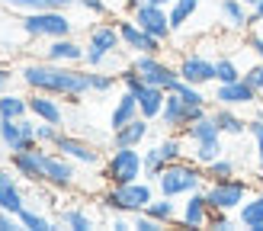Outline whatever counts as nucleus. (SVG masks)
<instances>
[{
	"instance_id": "nucleus-19",
	"label": "nucleus",
	"mask_w": 263,
	"mask_h": 231,
	"mask_svg": "<svg viewBox=\"0 0 263 231\" xmlns=\"http://www.w3.org/2000/svg\"><path fill=\"white\" fill-rule=\"evenodd\" d=\"M42 58L55 64H84V42H77L74 35L48 38V45L42 48Z\"/></svg>"
},
{
	"instance_id": "nucleus-7",
	"label": "nucleus",
	"mask_w": 263,
	"mask_h": 231,
	"mask_svg": "<svg viewBox=\"0 0 263 231\" xmlns=\"http://www.w3.org/2000/svg\"><path fill=\"white\" fill-rule=\"evenodd\" d=\"M205 199L212 209H225V212H238L241 209V202L251 196V189L254 183L247 177H228V180H212V183H205Z\"/></svg>"
},
{
	"instance_id": "nucleus-10",
	"label": "nucleus",
	"mask_w": 263,
	"mask_h": 231,
	"mask_svg": "<svg viewBox=\"0 0 263 231\" xmlns=\"http://www.w3.org/2000/svg\"><path fill=\"white\" fill-rule=\"evenodd\" d=\"M116 29H119L122 48H128L132 55H161V51H164L161 38H154L151 32H144L132 16H119V20H116Z\"/></svg>"
},
{
	"instance_id": "nucleus-9",
	"label": "nucleus",
	"mask_w": 263,
	"mask_h": 231,
	"mask_svg": "<svg viewBox=\"0 0 263 231\" xmlns=\"http://www.w3.org/2000/svg\"><path fill=\"white\" fill-rule=\"evenodd\" d=\"M205 112H209V106H190V103H183L177 93L167 90V103H164V112H161V119H157V125H161L164 132H180L183 135L186 125L202 119Z\"/></svg>"
},
{
	"instance_id": "nucleus-25",
	"label": "nucleus",
	"mask_w": 263,
	"mask_h": 231,
	"mask_svg": "<svg viewBox=\"0 0 263 231\" xmlns=\"http://www.w3.org/2000/svg\"><path fill=\"white\" fill-rule=\"evenodd\" d=\"M212 119H215L218 132L225 135V138H241V135H247V119L234 106H215L212 109Z\"/></svg>"
},
{
	"instance_id": "nucleus-1",
	"label": "nucleus",
	"mask_w": 263,
	"mask_h": 231,
	"mask_svg": "<svg viewBox=\"0 0 263 231\" xmlns=\"http://www.w3.org/2000/svg\"><path fill=\"white\" fill-rule=\"evenodd\" d=\"M16 81L29 93H51L71 103V106H77L90 93V68H84V64H55L45 58L26 61L20 64Z\"/></svg>"
},
{
	"instance_id": "nucleus-45",
	"label": "nucleus",
	"mask_w": 263,
	"mask_h": 231,
	"mask_svg": "<svg viewBox=\"0 0 263 231\" xmlns=\"http://www.w3.org/2000/svg\"><path fill=\"white\" fill-rule=\"evenodd\" d=\"M77 7L87 10V13H93V16H109L106 0H77Z\"/></svg>"
},
{
	"instance_id": "nucleus-15",
	"label": "nucleus",
	"mask_w": 263,
	"mask_h": 231,
	"mask_svg": "<svg viewBox=\"0 0 263 231\" xmlns=\"http://www.w3.org/2000/svg\"><path fill=\"white\" fill-rule=\"evenodd\" d=\"M45 154H48L45 145H32V148L13 151V154H10V167L20 174V180H26V183H32V186H39V183H42Z\"/></svg>"
},
{
	"instance_id": "nucleus-11",
	"label": "nucleus",
	"mask_w": 263,
	"mask_h": 231,
	"mask_svg": "<svg viewBox=\"0 0 263 231\" xmlns=\"http://www.w3.org/2000/svg\"><path fill=\"white\" fill-rule=\"evenodd\" d=\"M132 68H135V71L141 74V81L151 84V87H164V90H170V87L180 81L177 64L164 61L161 55H135V58H132Z\"/></svg>"
},
{
	"instance_id": "nucleus-8",
	"label": "nucleus",
	"mask_w": 263,
	"mask_h": 231,
	"mask_svg": "<svg viewBox=\"0 0 263 231\" xmlns=\"http://www.w3.org/2000/svg\"><path fill=\"white\" fill-rule=\"evenodd\" d=\"M77 167H81V164H74L71 158H64L61 151L48 148V154H45V167H42V183H48L51 189H58V192H71V189L81 186Z\"/></svg>"
},
{
	"instance_id": "nucleus-43",
	"label": "nucleus",
	"mask_w": 263,
	"mask_h": 231,
	"mask_svg": "<svg viewBox=\"0 0 263 231\" xmlns=\"http://www.w3.org/2000/svg\"><path fill=\"white\" fill-rule=\"evenodd\" d=\"M205 228L231 231V228H234V218H231V212H225V209H212V212H209V225H205Z\"/></svg>"
},
{
	"instance_id": "nucleus-3",
	"label": "nucleus",
	"mask_w": 263,
	"mask_h": 231,
	"mask_svg": "<svg viewBox=\"0 0 263 231\" xmlns=\"http://www.w3.org/2000/svg\"><path fill=\"white\" fill-rule=\"evenodd\" d=\"M154 186L161 196H170V199H183L186 192L193 189H202L205 186V167L196 164L193 158H183V161H174L167 164L161 174H157Z\"/></svg>"
},
{
	"instance_id": "nucleus-23",
	"label": "nucleus",
	"mask_w": 263,
	"mask_h": 231,
	"mask_svg": "<svg viewBox=\"0 0 263 231\" xmlns=\"http://www.w3.org/2000/svg\"><path fill=\"white\" fill-rule=\"evenodd\" d=\"M218 13H221V23L234 32H247L254 29V16H251V7L244 0H218Z\"/></svg>"
},
{
	"instance_id": "nucleus-37",
	"label": "nucleus",
	"mask_w": 263,
	"mask_h": 231,
	"mask_svg": "<svg viewBox=\"0 0 263 231\" xmlns=\"http://www.w3.org/2000/svg\"><path fill=\"white\" fill-rule=\"evenodd\" d=\"M244 71L238 68V61L228 58V55H221L215 58V84H231V81H241Z\"/></svg>"
},
{
	"instance_id": "nucleus-38",
	"label": "nucleus",
	"mask_w": 263,
	"mask_h": 231,
	"mask_svg": "<svg viewBox=\"0 0 263 231\" xmlns=\"http://www.w3.org/2000/svg\"><path fill=\"white\" fill-rule=\"evenodd\" d=\"M141 158H144V177H148V180H157V174H161L164 167H167L164 158H161V151H157V141L141 151Z\"/></svg>"
},
{
	"instance_id": "nucleus-4",
	"label": "nucleus",
	"mask_w": 263,
	"mask_h": 231,
	"mask_svg": "<svg viewBox=\"0 0 263 231\" xmlns=\"http://www.w3.org/2000/svg\"><path fill=\"white\" fill-rule=\"evenodd\" d=\"M20 29L26 38L35 42H48V38H61V35H74V20L68 16V10H35V13H23Z\"/></svg>"
},
{
	"instance_id": "nucleus-34",
	"label": "nucleus",
	"mask_w": 263,
	"mask_h": 231,
	"mask_svg": "<svg viewBox=\"0 0 263 231\" xmlns=\"http://www.w3.org/2000/svg\"><path fill=\"white\" fill-rule=\"evenodd\" d=\"M170 93H177L183 103H190V106H212V97L205 93V87H196V84H186V81H177L170 87Z\"/></svg>"
},
{
	"instance_id": "nucleus-16",
	"label": "nucleus",
	"mask_w": 263,
	"mask_h": 231,
	"mask_svg": "<svg viewBox=\"0 0 263 231\" xmlns=\"http://www.w3.org/2000/svg\"><path fill=\"white\" fill-rule=\"evenodd\" d=\"M212 103H215V106H234V109L257 106V103H260V90H254L244 77H241V81H231V84H215Z\"/></svg>"
},
{
	"instance_id": "nucleus-35",
	"label": "nucleus",
	"mask_w": 263,
	"mask_h": 231,
	"mask_svg": "<svg viewBox=\"0 0 263 231\" xmlns=\"http://www.w3.org/2000/svg\"><path fill=\"white\" fill-rule=\"evenodd\" d=\"M238 174V164H234V158H228V154H221V158H215L212 164H205V183H212V180H228Z\"/></svg>"
},
{
	"instance_id": "nucleus-17",
	"label": "nucleus",
	"mask_w": 263,
	"mask_h": 231,
	"mask_svg": "<svg viewBox=\"0 0 263 231\" xmlns=\"http://www.w3.org/2000/svg\"><path fill=\"white\" fill-rule=\"evenodd\" d=\"M132 20H135L144 32H151L154 38H161L167 45L170 35H174V26H170V13L167 7H157V4H141L135 13H132Z\"/></svg>"
},
{
	"instance_id": "nucleus-44",
	"label": "nucleus",
	"mask_w": 263,
	"mask_h": 231,
	"mask_svg": "<svg viewBox=\"0 0 263 231\" xmlns=\"http://www.w3.org/2000/svg\"><path fill=\"white\" fill-rule=\"evenodd\" d=\"M244 81L251 84L254 90H260L263 93V61H257V64H251V68L244 71Z\"/></svg>"
},
{
	"instance_id": "nucleus-24",
	"label": "nucleus",
	"mask_w": 263,
	"mask_h": 231,
	"mask_svg": "<svg viewBox=\"0 0 263 231\" xmlns=\"http://www.w3.org/2000/svg\"><path fill=\"white\" fill-rule=\"evenodd\" d=\"M135 97H138V112L144 116V119H151V122L161 119L164 103H167V90H164V87H151V84H144Z\"/></svg>"
},
{
	"instance_id": "nucleus-14",
	"label": "nucleus",
	"mask_w": 263,
	"mask_h": 231,
	"mask_svg": "<svg viewBox=\"0 0 263 231\" xmlns=\"http://www.w3.org/2000/svg\"><path fill=\"white\" fill-rule=\"evenodd\" d=\"M177 74L180 81L196 84V87H209L215 84V61L202 55V51H186L180 61H177Z\"/></svg>"
},
{
	"instance_id": "nucleus-26",
	"label": "nucleus",
	"mask_w": 263,
	"mask_h": 231,
	"mask_svg": "<svg viewBox=\"0 0 263 231\" xmlns=\"http://www.w3.org/2000/svg\"><path fill=\"white\" fill-rule=\"evenodd\" d=\"M186 158H193L196 164H212L215 158L225 154V135H215V138H202V141H186Z\"/></svg>"
},
{
	"instance_id": "nucleus-47",
	"label": "nucleus",
	"mask_w": 263,
	"mask_h": 231,
	"mask_svg": "<svg viewBox=\"0 0 263 231\" xmlns=\"http://www.w3.org/2000/svg\"><path fill=\"white\" fill-rule=\"evenodd\" d=\"M244 42H247V48H251L254 55H257V61H263V35L247 29V38H244Z\"/></svg>"
},
{
	"instance_id": "nucleus-50",
	"label": "nucleus",
	"mask_w": 263,
	"mask_h": 231,
	"mask_svg": "<svg viewBox=\"0 0 263 231\" xmlns=\"http://www.w3.org/2000/svg\"><path fill=\"white\" fill-rule=\"evenodd\" d=\"M251 16H254V23H263V0L257 7H251Z\"/></svg>"
},
{
	"instance_id": "nucleus-31",
	"label": "nucleus",
	"mask_w": 263,
	"mask_h": 231,
	"mask_svg": "<svg viewBox=\"0 0 263 231\" xmlns=\"http://www.w3.org/2000/svg\"><path fill=\"white\" fill-rule=\"evenodd\" d=\"M26 116H29V97L13 90L0 93V119H26Z\"/></svg>"
},
{
	"instance_id": "nucleus-12",
	"label": "nucleus",
	"mask_w": 263,
	"mask_h": 231,
	"mask_svg": "<svg viewBox=\"0 0 263 231\" xmlns=\"http://www.w3.org/2000/svg\"><path fill=\"white\" fill-rule=\"evenodd\" d=\"M51 148L61 151L64 158H71L74 164H81V167H100L103 164V151L93 145V141H87L81 135H71V132H64V128H61V135L55 138Z\"/></svg>"
},
{
	"instance_id": "nucleus-42",
	"label": "nucleus",
	"mask_w": 263,
	"mask_h": 231,
	"mask_svg": "<svg viewBox=\"0 0 263 231\" xmlns=\"http://www.w3.org/2000/svg\"><path fill=\"white\" fill-rule=\"evenodd\" d=\"M167 225L164 222H157L154 215H148V212H135L132 215V231H164Z\"/></svg>"
},
{
	"instance_id": "nucleus-32",
	"label": "nucleus",
	"mask_w": 263,
	"mask_h": 231,
	"mask_svg": "<svg viewBox=\"0 0 263 231\" xmlns=\"http://www.w3.org/2000/svg\"><path fill=\"white\" fill-rule=\"evenodd\" d=\"M20 225L26 231H55L58 228L55 218L45 215V212H39V209H32V205H23V209H20Z\"/></svg>"
},
{
	"instance_id": "nucleus-41",
	"label": "nucleus",
	"mask_w": 263,
	"mask_h": 231,
	"mask_svg": "<svg viewBox=\"0 0 263 231\" xmlns=\"http://www.w3.org/2000/svg\"><path fill=\"white\" fill-rule=\"evenodd\" d=\"M119 87L122 90H132V93H138V90L144 87V81H141V74L132 68V64H125V68H119Z\"/></svg>"
},
{
	"instance_id": "nucleus-13",
	"label": "nucleus",
	"mask_w": 263,
	"mask_h": 231,
	"mask_svg": "<svg viewBox=\"0 0 263 231\" xmlns=\"http://www.w3.org/2000/svg\"><path fill=\"white\" fill-rule=\"evenodd\" d=\"M32 145H39L32 116H26V119H0V148H4L7 154L32 148Z\"/></svg>"
},
{
	"instance_id": "nucleus-53",
	"label": "nucleus",
	"mask_w": 263,
	"mask_h": 231,
	"mask_svg": "<svg viewBox=\"0 0 263 231\" xmlns=\"http://www.w3.org/2000/svg\"><path fill=\"white\" fill-rule=\"evenodd\" d=\"M244 4H247V7H257V4H260V0H244Z\"/></svg>"
},
{
	"instance_id": "nucleus-33",
	"label": "nucleus",
	"mask_w": 263,
	"mask_h": 231,
	"mask_svg": "<svg viewBox=\"0 0 263 231\" xmlns=\"http://www.w3.org/2000/svg\"><path fill=\"white\" fill-rule=\"evenodd\" d=\"M202 7V0H174V4L167 7L170 13V26H174V32H180L183 26H186L193 16H196V10Z\"/></svg>"
},
{
	"instance_id": "nucleus-54",
	"label": "nucleus",
	"mask_w": 263,
	"mask_h": 231,
	"mask_svg": "<svg viewBox=\"0 0 263 231\" xmlns=\"http://www.w3.org/2000/svg\"><path fill=\"white\" fill-rule=\"evenodd\" d=\"M260 103H263V93H260Z\"/></svg>"
},
{
	"instance_id": "nucleus-5",
	"label": "nucleus",
	"mask_w": 263,
	"mask_h": 231,
	"mask_svg": "<svg viewBox=\"0 0 263 231\" xmlns=\"http://www.w3.org/2000/svg\"><path fill=\"white\" fill-rule=\"evenodd\" d=\"M119 48H122V38H119V29H116V20L93 23L87 29V42H84V68L90 71L106 68V58L116 55Z\"/></svg>"
},
{
	"instance_id": "nucleus-22",
	"label": "nucleus",
	"mask_w": 263,
	"mask_h": 231,
	"mask_svg": "<svg viewBox=\"0 0 263 231\" xmlns=\"http://www.w3.org/2000/svg\"><path fill=\"white\" fill-rule=\"evenodd\" d=\"M61 97H51V93H29V116L39 122H51V125H61L64 128V106H61Z\"/></svg>"
},
{
	"instance_id": "nucleus-6",
	"label": "nucleus",
	"mask_w": 263,
	"mask_h": 231,
	"mask_svg": "<svg viewBox=\"0 0 263 231\" xmlns=\"http://www.w3.org/2000/svg\"><path fill=\"white\" fill-rule=\"evenodd\" d=\"M100 174L106 180V186L132 183V180L144 177V158L138 148H112L100 164Z\"/></svg>"
},
{
	"instance_id": "nucleus-51",
	"label": "nucleus",
	"mask_w": 263,
	"mask_h": 231,
	"mask_svg": "<svg viewBox=\"0 0 263 231\" xmlns=\"http://www.w3.org/2000/svg\"><path fill=\"white\" fill-rule=\"evenodd\" d=\"M138 7H141V0H125V13H128V16H132Z\"/></svg>"
},
{
	"instance_id": "nucleus-30",
	"label": "nucleus",
	"mask_w": 263,
	"mask_h": 231,
	"mask_svg": "<svg viewBox=\"0 0 263 231\" xmlns=\"http://www.w3.org/2000/svg\"><path fill=\"white\" fill-rule=\"evenodd\" d=\"M148 215H154L157 222H164L167 228L174 225V222H180V205H177V199H170V196H161V192H157V196L148 202V209H144Z\"/></svg>"
},
{
	"instance_id": "nucleus-40",
	"label": "nucleus",
	"mask_w": 263,
	"mask_h": 231,
	"mask_svg": "<svg viewBox=\"0 0 263 231\" xmlns=\"http://www.w3.org/2000/svg\"><path fill=\"white\" fill-rule=\"evenodd\" d=\"M58 135H61V125H51V122H39V119H35V141H39V145L51 148Z\"/></svg>"
},
{
	"instance_id": "nucleus-49",
	"label": "nucleus",
	"mask_w": 263,
	"mask_h": 231,
	"mask_svg": "<svg viewBox=\"0 0 263 231\" xmlns=\"http://www.w3.org/2000/svg\"><path fill=\"white\" fill-rule=\"evenodd\" d=\"M109 228H112V231H132V222H128L125 215L116 212V215H112V222H109Z\"/></svg>"
},
{
	"instance_id": "nucleus-48",
	"label": "nucleus",
	"mask_w": 263,
	"mask_h": 231,
	"mask_svg": "<svg viewBox=\"0 0 263 231\" xmlns=\"http://www.w3.org/2000/svg\"><path fill=\"white\" fill-rule=\"evenodd\" d=\"M13 81H16V71H13L10 64H0V93H7L13 87Z\"/></svg>"
},
{
	"instance_id": "nucleus-2",
	"label": "nucleus",
	"mask_w": 263,
	"mask_h": 231,
	"mask_svg": "<svg viewBox=\"0 0 263 231\" xmlns=\"http://www.w3.org/2000/svg\"><path fill=\"white\" fill-rule=\"evenodd\" d=\"M157 196V186L154 180L141 177V180H132V183H119V186H106L100 192V205L106 212H119V215H135V212H144L148 202Z\"/></svg>"
},
{
	"instance_id": "nucleus-27",
	"label": "nucleus",
	"mask_w": 263,
	"mask_h": 231,
	"mask_svg": "<svg viewBox=\"0 0 263 231\" xmlns=\"http://www.w3.org/2000/svg\"><path fill=\"white\" fill-rule=\"evenodd\" d=\"M238 225H241V228H251V231H257V228L263 225V189H251V196L241 202V209H238Z\"/></svg>"
},
{
	"instance_id": "nucleus-46",
	"label": "nucleus",
	"mask_w": 263,
	"mask_h": 231,
	"mask_svg": "<svg viewBox=\"0 0 263 231\" xmlns=\"http://www.w3.org/2000/svg\"><path fill=\"white\" fill-rule=\"evenodd\" d=\"M20 215H13L7 209H0V231H20Z\"/></svg>"
},
{
	"instance_id": "nucleus-20",
	"label": "nucleus",
	"mask_w": 263,
	"mask_h": 231,
	"mask_svg": "<svg viewBox=\"0 0 263 231\" xmlns=\"http://www.w3.org/2000/svg\"><path fill=\"white\" fill-rule=\"evenodd\" d=\"M183 199L186 202L180 205V225L183 228H205L209 225V212H212V205L205 199V189H193Z\"/></svg>"
},
{
	"instance_id": "nucleus-28",
	"label": "nucleus",
	"mask_w": 263,
	"mask_h": 231,
	"mask_svg": "<svg viewBox=\"0 0 263 231\" xmlns=\"http://www.w3.org/2000/svg\"><path fill=\"white\" fill-rule=\"evenodd\" d=\"M55 222L64 225V228H71V231H93L97 228L93 212H87L84 205H68V209H58Z\"/></svg>"
},
{
	"instance_id": "nucleus-39",
	"label": "nucleus",
	"mask_w": 263,
	"mask_h": 231,
	"mask_svg": "<svg viewBox=\"0 0 263 231\" xmlns=\"http://www.w3.org/2000/svg\"><path fill=\"white\" fill-rule=\"evenodd\" d=\"M247 135L254 138V151H257V167L263 170V119H247Z\"/></svg>"
},
{
	"instance_id": "nucleus-52",
	"label": "nucleus",
	"mask_w": 263,
	"mask_h": 231,
	"mask_svg": "<svg viewBox=\"0 0 263 231\" xmlns=\"http://www.w3.org/2000/svg\"><path fill=\"white\" fill-rule=\"evenodd\" d=\"M141 4H157V7H170L174 0H141Z\"/></svg>"
},
{
	"instance_id": "nucleus-29",
	"label": "nucleus",
	"mask_w": 263,
	"mask_h": 231,
	"mask_svg": "<svg viewBox=\"0 0 263 231\" xmlns=\"http://www.w3.org/2000/svg\"><path fill=\"white\" fill-rule=\"evenodd\" d=\"M138 97L132 93V90H122L119 93V100H116V106H112V112H109V128H122L125 122H132V119H138Z\"/></svg>"
},
{
	"instance_id": "nucleus-21",
	"label": "nucleus",
	"mask_w": 263,
	"mask_h": 231,
	"mask_svg": "<svg viewBox=\"0 0 263 231\" xmlns=\"http://www.w3.org/2000/svg\"><path fill=\"white\" fill-rule=\"evenodd\" d=\"M151 119H144V116H138V119L125 122L122 128H112V148H141L144 141L151 138Z\"/></svg>"
},
{
	"instance_id": "nucleus-18",
	"label": "nucleus",
	"mask_w": 263,
	"mask_h": 231,
	"mask_svg": "<svg viewBox=\"0 0 263 231\" xmlns=\"http://www.w3.org/2000/svg\"><path fill=\"white\" fill-rule=\"evenodd\" d=\"M23 205H26V189H23L20 174L13 167H0V209L20 215Z\"/></svg>"
},
{
	"instance_id": "nucleus-36",
	"label": "nucleus",
	"mask_w": 263,
	"mask_h": 231,
	"mask_svg": "<svg viewBox=\"0 0 263 231\" xmlns=\"http://www.w3.org/2000/svg\"><path fill=\"white\" fill-rule=\"evenodd\" d=\"M116 87H119V74H112L106 68L90 71V93H112Z\"/></svg>"
}]
</instances>
